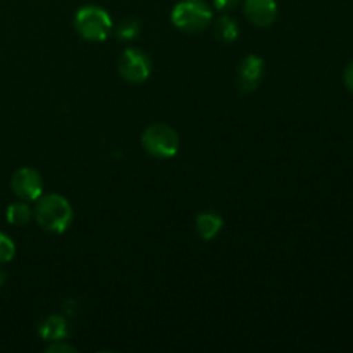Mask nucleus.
<instances>
[{"label":"nucleus","mask_w":353,"mask_h":353,"mask_svg":"<svg viewBox=\"0 0 353 353\" xmlns=\"http://www.w3.org/2000/svg\"><path fill=\"white\" fill-rule=\"evenodd\" d=\"M34 219L40 224L41 230L61 234L71 226L72 207L68 199L57 195V193L40 196L37 207H34Z\"/></svg>","instance_id":"nucleus-1"},{"label":"nucleus","mask_w":353,"mask_h":353,"mask_svg":"<svg viewBox=\"0 0 353 353\" xmlns=\"http://www.w3.org/2000/svg\"><path fill=\"white\" fill-rule=\"evenodd\" d=\"M214 12L205 0H181L171 12V21L185 33H199L212 23Z\"/></svg>","instance_id":"nucleus-2"},{"label":"nucleus","mask_w":353,"mask_h":353,"mask_svg":"<svg viewBox=\"0 0 353 353\" xmlns=\"http://www.w3.org/2000/svg\"><path fill=\"white\" fill-rule=\"evenodd\" d=\"M74 28L88 41H103L112 31V19L109 12L99 6H85L76 12Z\"/></svg>","instance_id":"nucleus-3"},{"label":"nucleus","mask_w":353,"mask_h":353,"mask_svg":"<svg viewBox=\"0 0 353 353\" xmlns=\"http://www.w3.org/2000/svg\"><path fill=\"white\" fill-rule=\"evenodd\" d=\"M145 152L157 159H171L179 150L178 133L168 124H152L141 134Z\"/></svg>","instance_id":"nucleus-4"},{"label":"nucleus","mask_w":353,"mask_h":353,"mask_svg":"<svg viewBox=\"0 0 353 353\" xmlns=\"http://www.w3.org/2000/svg\"><path fill=\"white\" fill-rule=\"evenodd\" d=\"M119 74L128 83H143L147 81L152 72L150 57L140 48H128L119 59Z\"/></svg>","instance_id":"nucleus-5"},{"label":"nucleus","mask_w":353,"mask_h":353,"mask_svg":"<svg viewBox=\"0 0 353 353\" xmlns=\"http://www.w3.org/2000/svg\"><path fill=\"white\" fill-rule=\"evenodd\" d=\"M10 186L17 199L24 200V202H34L40 199L41 192H43V179L37 169L21 168L12 174Z\"/></svg>","instance_id":"nucleus-6"},{"label":"nucleus","mask_w":353,"mask_h":353,"mask_svg":"<svg viewBox=\"0 0 353 353\" xmlns=\"http://www.w3.org/2000/svg\"><path fill=\"white\" fill-rule=\"evenodd\" d=\"M264 76V59L259 55H248L241 61L236 72L238 88L243 93H250L261 85Z\"/></svg>","instance_id":"nucleus-7"},{"label":"nucleus","mask_w":353,"mask_h":353,"mask_svg":"<svg viewBox=\"0 0 353 353\" xmlns=\"http://www.w3.org/2000/svg\"><path fill=\"white\" fill-rule=\"evenodd\" d=\"M243 12L254 26L268 28L278 17V3L276 0H245Z\"/></svg>","instance_id":"nucleus-8"},{"label":"nucleus","mask_w":353,"mask_h":353,"mask_svg":"<svg viewBox=\"0 0 353 353\" xmlns=\"http://www.w3.org/2000/svg\"><path fill=\"white\" fill-rule=\"evenodd\" d=\"M223 230V219L214 212H202L196 217V233L202 240H212Z\"/></svg>","instance_id":"nucleus-9"},{"label":"nucleus","mask_w":353,"mask_h":353,"mask_svg":"<svg viewBox=\"0 0 353 353\" xmlns=\"http://www.w3.org/2000/svg\"><path fill=\"white\" fill-rule=\"evenodd\" d=\"M40 336L47 341H61L68 336V321L61 316H50L41 323Z\"/></svg>","instance_id":"nucleus-10"},{"label":"nucleus","mask_w":353,"mask_h":353,"mask_svg":"<svg viewBox=\"0 0 353 353\" xmlns=\"http://www.w3.org/2000/svg\"><path fill=\"white\" fill-rule=\"evenodd\" d=\"M216 37L224 43H233L240 37V26L231 16H223L216 23Z\"/></svg>","instance_id":"nucleus-11"},{"label":"nucleus","mask_w":353,"mask_h":353,"mask_svg":"<svg viewBox=\"0 0 353 353\" xmlns=\"http://www.w3.org/2000/svg\"><path fill=\"white\" fill-rule=\"evenodd\" d=\"M33 217L31 209L26 203H12V205L7 207V221L14 226H24L28 224Z\"/></svg>","instance_id":"nucleus-12"},{"label":"nucleus","mask_w":353,"mask_h":353,"mask_svg":"<svg viewBox=\"0 0 353 353\" xmlns=\"http://www.w3.org/2000/svg\"><path fill=\"white\" fill-rule=\"evenodd\" d=\"M141 31V24L138 19H124L123 23L117 26L116 30V34L119 40H133V38H137L138 34H140Z\"/></svg>","instance_id":"nucleus-13"},{"label":"nucleus","mask_w":353,"mask_h":353,"mask_svg":"<svg viewBox=\"0 0 353 353\" xmlns=\"http://www.w3.org/2000/svg\"><path fill=\"white\" fill-rule=\"evenodd\" d=\"M14 254H16V245L10 240L7 234L0 233V264L12 261Z\"/></svg>","instance_id":"nucleus-14"},{"label":"nucleus","mask_w":353,"mask_h":353,"mask_svg":"<svg viewBox=\"0 0 353 353\" xmlns=\"http://www.w3.org/2000/svg\"><path fill=\"white\" fill-rule=\"evenodd\" d=\"M240 3V0H214V7L217 10H230Z\"/></svg>","instance_id":"nucleus-15"},{"label":"nucleus","mask_w":353,"mask_h":353,"mask_svg":"<svg viewBox=\"0 0 353 353\" xmlns=\"http://www.w3.org/2000/svg\"><path fill=\"white\" fill-rule=\"evenodd\" d=\"M47 352H50V353H57V352H71V353H74L76 352V348L74 347H71V345H65V343H52L50 347L47 348Z\"/></svg>","instance_id":"nucleus-16"},{"label":"nucleus","mask_w":353,"mask_h":353,"mask_svg":"<svg viewBox=\"0 0 353 353\" xmlns=\"http://www.w3.org/2000/svg\"><path fill=\"white\" fill-rule=\"evenodd\" d=\"M345 85L348 86L350 92H353V62H350L348 68L345 69Z\"/></svg>","instance_id":"nucleus-17"}]
</instances>
